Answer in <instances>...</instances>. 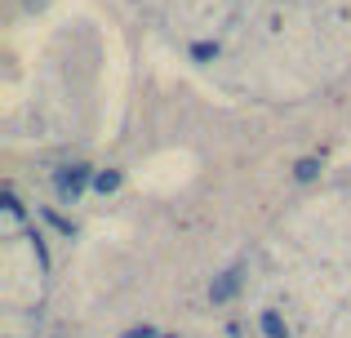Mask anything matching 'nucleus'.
Here are the masks:
<instances>
[{
  "mask_svg": "<svg viewBox=\"0 0 351 338\" xmlns=\"http://www.w3.org/2000/svg\"><path fill=\"white\" fill-rule=\"evenodd\" d=\"M53 182H58L62 196L76 200L80 191H85V182H89V165H67V169H58V178H53Z\"/></svg>",
  "mask_w": 351,
  "mask_h": 338,
  "instance_id": "obj_1",
  "label": "nucleus"
},
{
  "mask_svg": "<svg viewBox=\"0 0 351 338\" xmlns=\"http://www.w3.org/2000/svg\"><path fill=\"white\" fill-rule=\"evenodd\" d=\"M240 289V267H232V271H223V276L214 280V285H209V298H214V303H227V298H232Z\"/></svg>",
  "mask_w": 351,
  "mask_h": 338,
  "instance_id": "obj_2",
  "label": "nucleus"
},
{
  "mask_svg": "<svg viewBox=\"0 0 351 338\" xmlns=\"http://www.w3.org/2000/svg\"><path fill=\"white\" fill-rule=\"evenodd\" d=\"M263 334L267 338H285V321L276 312H263Z\"/></svg>",
  "mask_w": 351,
  "mask_h": 338,
  "instance_id": "obj_3",
  "label": "nucleus"
},
{
  "mask_svg": "<svg viewBox=\"0 0 351 338\" xmlns=\"http://www.w3.org/2000/svg\"><path fill=\"white\" fill-rule=\"evenodd\" d=\"M94 187H98V191L107 196V191H116V187H120V173H116V169H103V173L94 178Z\"/></svg>",
  "mask_w": 351,
  "mask_h": 338,
  "instance_id": "obj_4",
  "label": "nucleus"
},
{
  "mask_svg": "<svg viewBox=\"0 0 351 338\" xmlns=\"http://www.w3.org/2000/svg\"><path fill=\"white\" fill-rule=\"evenodd\" d=\"M293 173H298L302 182H307V178H316V173H320V160H298V169H293Z\"/></svg>",
  "mask_w": 351,
  "mask_h": 338,
  "instance_id": "obj_5",
  "label": "nucleus"
},
{
  "mask_svg": "<svg viewBox=\"0 0 351 338\" xmlns=\"http://www.w3.org/2000/svg\"><path fill=\"white\" fill-rule=\"evenodd\" d=\"M129 338H152V330H147V325H138V330H129Z\"/></svg>",
  "mask_w": 351,
  "mask_h": 338,
  "instance_id": "obj_6",
  "label": "nucleus"
}]
</instances>
